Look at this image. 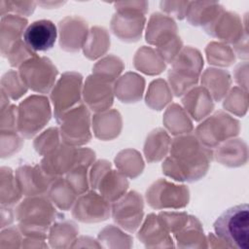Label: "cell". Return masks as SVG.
<instances>
[{
    "label": "cell",
    "mask_w": 249,
    "mask_h": 249,
    "mask_svg": "<svg viewBox=\"0 0 249 249\" xmlns=\"http://www.w3.org/2000/svg\"><path fill=\"white\" fill-rule=\"evenodd\" d=\"M143 203L138 194L131 192L113 205L114 220L127 231H133L141 222Z\"/></svg>",
    "instance_id": "cell-8"
},
{
    "label": "cell",
    "mask_w": 249,
    "mask_h": 249,
    "mask_svg": "<svg viewBox=\"0 0 249 249\" xmlns=\"http://www.w3.org/2000/svg\"><path fill=\"white\" fill-rule=\"evenodd\" d=\"M18 109V128L27 138L40 131L51 118L48 99L43 96L28 97L20 103Z\"/></svg>",
    "instance_id": "cell-4"
},
{
    "label": "cell",
    "mask_w": 249,
    "mask_h": 249,
    "mask_svg": "<svg viewBox=\"0 0 249 249\" xmlns=\"http://www.w3.org/2000/svg\"><path fill=\"white\" fill-rule=\"evenodd\" d=\"M19 73L25 86L45 93L53 87L57 71L48 58L34 57L21 64Z\"/></svg>",
    "instance_id": "cell-5"
},
{
    "label": "cell",
    "mask_w": 249,
    "mask_h": 249,
    "mask_svg": "<svg viewBox=\"0 0 249 249\" xmlns=\"http://www.w3.org/2000/svg\"><path fill=\"white\" fill-rule=\"evenodd\" d=\"M82 83V76L80 74L71 72L65 73L61 79L58 81L57 85L52 92V100L54 107V116L57 122L61 120V118L77 107V102L80 100V90L70 92L71 90L80 88Z\"/></svg>",
    "instance_id": "cell-6"
},
{
    "label": "cell",
    "mask_w": 249,
    "mask_h": 249,
    "mask_svg": "<svg viewBox=\"0 0 249 249\" xmlns=\"http://www.w3.org/2000/svg\"><path fill=\"white\" fill-rule=\"evenodd\" d=\"M216 235L229 247L249 249V207L247 203L232 206L215 221Z\"/></svg>",
    "instance_id": "cell-2"
},
{
    "label": "cell",
    "mask_w": 249,
    "mask_h": 249,
    "mask_svg": "<svg viewBox=\"0 0 249 249\" xmlns=\"http://www.w3.org/2000/svg\"><path fill=\"white\" fill-rule=\"evenodd\" d=\"M17 210V218L22 231L39 234H44L56 215L52 203L43 197L27 198Z\"/></svg>",
    "instance_id": "cell-3"
},
{
    "label": "cell",
    "mask_w": 249,
    "mask_h": 249,
    "mask_svg": "<svg viewBox=\"0 0 249 249\" xmlns=\"http://www.w3.org/2000/svg\"><path fill=\"white\" fill-rule=\"evenodd\" d=\"M57 30L49 19H39L30 23L23 32V41L33 52H45L55 43Z\"/></svg>",
    "instance_id": "cell-9"
},
{
    "label": "cell",
    "mask_w": 249,
    "mask_h": 249,
    "mask_svg": "<svg viewBox=\"0 0 249 249\" xmlns=\"http://www.w3.org/2000/svg\"><path fill=\"white\" fill-rule=\"evenodd\" d=\"M212 154L194 136L174 139L170 157L162 165L164 173L176 180L195 181L202 177L207 169Z\"/></svg>",
    "instance_id": "cell-1"
},
{
    "label": "cell",
    "mask_w": 249,
    "mask_h": 249,
    "mask_svg": "<svg viewBox=\"0 0 249 249\" xmlns=\"http://www.w3.org/2000/svg\"><path fill=\"white\" fill-rule=\"evenodd\" d=\"M110 206L96 193L82 196L76 203L73 215L82 222H98L108 218Z\"/></svg>",
    "instance_id": "cell-10"
},
{
    "label": "cell",
    "mask_w": 249,
    "mask_h": 249,
    "mask_svg": "<svg viewBox=\"0 0 249 249\" xmlns=\"http://www.w3.org/2000/svg\"><path fill=\"white\" fill-rule=\"evenodd\" d=\"M195 8H189V21L194 25H202V24H209L210 19L211 21L214 20V17L209 16L210 14L217 13L222 11L219 4L216 3H207V2H193L192 3Z\"/></svg>",
    "instance_id": "cell-11"
},
{
    "label": "cell",
    "mask_w": 249,
    "mask_h": 249,
    "mask_svg": "<svg viewBox=\"0 0 249 249\" xmlns=\"http://www.w3.org/2000/svg\"><path fill=\"white\" fill-rule=\"evenodd\" d=\"M86 109L82 105L75 107L58 122L61 124V135L67 144H84L90 138L89 115Z\"/></svg>",
    "instance_id": "cell-7"
}]
</instances>
